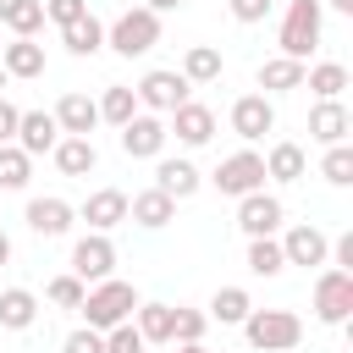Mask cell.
<instances>
[{"mask_svg":"<svg viewBox=\"0 0 353 353\" xmlns=\"http://www.w3.org/2000/svg\"><path fill=\"white\" fill-rule=\"evenodd\" d=\"M243 336H248L259 353H292V347L303 342V320H298L292 309H248Z\"/></svg>","mask_w":353,"mask_h":353,"instance_id":"cell-1","label":"cell"},{"mask_svg":"<svg viewBox=\"0 0 353 353\" xmlns=\"http://www.w3.org/2000/svg\"><path fill=\"white\" fill-rule=\"evenodd\" d=\"M132 309H138V292H132V281H99V287H88V298H83V320H88V331H110V325H121V320H132Z\"/></svg>","mask_w":353,"mask_h":353,"instance_id":"cell-2","label":"cell"},{"mask_svg":"<svg viewBox=\"0 0 353 353\" xmlns=\"http://www.w3.org/2000/svg\"><path fill=\"white\" fill-rule=\"evenodd\" d=\"M105 44L116 50V55H149L154 44H160V17L154 11H143V6H132V11H121L110 28H105Z\"/></svg>","mask_w":353,"mask_h":353,"instance_id":"cell-3","label":"cell"},{"mask_svg":"<svg viewBox=\"0 0 353 353\" xmlns=\"http://www.w3.org/2000/svg\"><path fill=\"white\" fill-rule=\"evenodd\" d=\"M320 0H292L287 6V17H281V33H276V44H281V55L287 61H303L314 44H320Z\"/></svg>","mask_w":353,"mask_h":353,"instance_id":"cell-4","label":"cell"},{"mask_svg":"<svg viewBox=\"0 0 353 353\" xmlns=\"http://www.w3.org/2000/svg\"><path fill=\"white\" fill-rule=\"evenodd\" d=\"M226 199H248V193H259L265 188V154H254V149H237V154H226L221 165H215V176H210Z\"/></svg>","mask_w":353,"mask_h":353,"instance_id":"cell-5","label":"cell"},{"mask_svg":"<svg viewBox=\"0 0 353 353\" xmlns=\"http://www.w3.org/2000/svg\"><path fill=\"white\" fill-rule=\"evenodd\" d=\"M110 270H116V243H110L105 232L77 237V248H72V276H77L83 287H99V281H110Z\"/></svg>","mask_w":353,"mask_h":353,"instance_id":"cell-6","label":"cell"},{"mask_svg":"<svg viewBox=\"0 0 353 353\" xmlns=\"http://www.w3.org/2000/svg\"><path fill=\"white\" fill-rule=\"evenodd\" d=\"M314 314L325 325H342L353 314V276L347 270H320V281H314Z\"/></svg>","mask_w":353,"mask_h":353,"instance_id":"cell-7","label":"cell"},{"mask_svg":"<svg viewBox=\"0 0 353 353\" xmlns=\"http://www.w3.org/2000/svg\"><path fill=\"white\" fill-rule=\"evenodd\" d=\"M188 77L182 72H165V66H154V72H143V83L132 88L138 94V105H149V110H176V105H188Z\"/></svg>","mask_w":353,"mask_h":353,"instance_id":"cell-8","label":"cell"},{"mask_svg":"<svg viewBox=\"0 0 353 353\" xmlns=\"http://www.w3.org/2000/svg\"><path fill=\"white\" fill-rule=\"evenodd\" d=\"M232 132H237L243 143H259L265 132H276V105H270L265 94H243V99L232 105Z\"/></svg>","mask_w":353,"mask_h":353,"instance_id":"cell-9","label":"cell"},{"mask_svg":"<svg viewBox=\"0 0 353 353\" xmlns=\"http://www.w3.org/2000/svg\"><path fill=\"white\" fill-rule=\"evenodd\" d=\"M287 221V210H281V199L276 193H248V199H237V226L248 232V237H270L276 226Z\"/></svg>","mask_w":353,"mask_h":353,"instance_id":"cell-10","label":"cell"},{"mask_svg":"<svg viewBox=\"0 0 353 353\" xmlns=\"http://www.w3.org/2000/svg\"><path fill=\"white\" fill-rule=\"evenodd\" d=\"M165 138H171V132H165L160 116H132V121L121 127V154H127V160H154V154L165 149Z\"/></svg>","mask_w":353,"mask_h":353,"instance_id":"cell-11","label":"cell"},{"mask_svg":"<svg viewBox=\"0 0 353 353\" xmlns=\"http://www.w3.org/2000/svg\"><path fill=\"white\" fill-rule=\"evenodd\" d=\"M61 143V127H55V116L50 110H22L17 116V149L33 160V154H50Z\"/></svg>","mask_w":353,"mask_h":353,"instance_id":"cell-12","label":"cell"},{"mask_svg":"<svg viewBox=\"0 0 353 353\" xmlns=\"http://www.w3.org/2000/svg\"><path fill=\"white\" fill-rule=\"evenodd\" d=\"M50 116H55L61 138H88V132L99 127V105H94L88 94H61V105H55Z\"/></svg>","mask_w":353,"mask_h":353,"instance_id":"cell-13","label":"cell"},{"mask_svg":"<svg viewBox=\"0 0 353 353\" xmlns=\"http://www.w3.org/2000/svg\"><path fill=\"white\" fill-rule=\"evenodd\" d=\"M347 127H353V116H347V105L342 99H320L314 110H309V138L314 143H347Z\"/></svg>","mask_w":353,"mask_h":353,"instance_id":"cell-14","label":"cell"},{"mask_svg":"<svg viewBox=\"0 0 353 353\" xmlns=\"http://www.w3.org/2000/svg\"><path fill=\"white\" fill-rule=\"evenodd\" d=\"M165 132H176L188 149H199V143H210V138H215V110L188 99V105H176V110H171V127H165Z\"/></svg>","mask_w":353,"mask_h":353,"instance_id":"cell-15","label":"cell"},{"mask_svg":"<svg viewBox=\"0 0 353 353\" xmlns=\"http://www.w3.org/2000/svg\"><path fill=\"white\" fill-rule=\"evenodd\" d=\"M325 254H331V243H325V232L320 226H292L287 237H281V259L287 265H325Z\"/></svg>","mask_w":353,"mask_h":353,"instance_id":"cell-16","label":"cell"},{"mask_svg":"<svg viewBox=\"0 0 353 353\" xmlns=\"http://www.w3.org/2000/svg\"><path fill=\"white\" fill-rule=\"evenodd\" d=\"M83 221H88V232H110V226H121V221H127V193H121V188H99V193H88Z\"/></svg>","mask_w":353,"mask_h":353,"instance_id":"cell-17","label":"cell"},{"mask_svg":"<svg viewBox=\"0 0 353 353\" xmlns=\"http://www.w3.org/2000/svg\"><path fill=\"white\" fill-rule=\"evenodd\" d=\"M199 182H204V176H199L193 160H160V165H154V188H160L165 199H193Z\"/></svg>","mask_w":353,"mask_h":353,"instance_id":"cell-18","label":"cell"},{"mask_svg":"<svg viewBox=\"0 0 353 353\" xmlns=\"http://www.w3.org/2000/svg\"><path fill=\"white\" fill-rule=\"evenodd\" d=\"M72 204L66 199H28V226L39 232V237H61V232H72Z\"/></svg>","mask_w":353,"mask_h":353,"instance_id":"cell-19","label":"cell"},{"mask_svg":"<svg viewBox=\"0 0 353 353\" xmlns=\"http://www.w3.org/2000/svg\"><path fill=\"white\" fill-rule=\"evenodd\" d=\"M50 154H55V171H61V176H88V171L99 165V149H94V138H61Z\"/></svg>","mask_w":353,"mask_h":353,"instance_id":"cell-20","label":"cell"},{"mask_svg":"<svg viewBox=\"0 0 353 353\" xmlns=\"http://www.w3.org/2000/svg\"><path fill=\"white\" fill-rule=\"evenodd\" d=\"M0 66H6V77H44V44L11 39V44L0 50Z\"/></svg>","mask_w":353,"mask_h":353,"instance_id":"cell-21","label":"cell"},{"mask_svg":"<svg viewBox=\"0 0 353 353\" xmlns=\"http://www.w3.org/2000/svg\"><path fill=\"white\" fill-rule=\"evenodd\" d=\"M127 215H132L138 226H149V232H154V226H165V221L176 215V199H165L160 188H143V193H132V199H127Z\"/></svg>","mask_w":353,"mask_h":353,"instance_id":"cell-22","label":"cell"},{"mask_svg":"<svg viewBox=\"0 0 353 353\" xmlns=\"http://www.w3.org/2000/svg\"><path fill=\"white\" fill-rule=\"evenodd\" d=\"M39 320V298L28 287H0V325L6 331H28Z\"/></svg>","mask_w":353,"mask_h":353,"instance_id":"cell-23","label":"cell"},{"mask_svg":"<svg viewBox=\"0 0 353 353\" xmlns=\"http://www.w3.org/2000/svg\"><path fill=\"white\" fill-rule=\"evenodd\" d=\"M0 28H11L17 39H33L44 28V0H0Z\"/></svg>","mask_w":353,"mask_h":353,"instance_id":"cell-24","label":"cell"},{"mask_svg":"<svg viewBox=\"0 0 353 353\" xmlns=\"http://www.w3.org/2000/svg\"><path fill=\"white\" fill-rule=\"evenodd\" d=\"M61 44L72 50V55H99L105 50V22L88 11V17H77L72 28H61Z\"/></svg>","mask_w":353,"mask_h":353,"instance_id":"cell-25","label":"cell"},{"mask_svg":"<svg viewBox=\"0 0 353 353\" xmlns=\"http://www.w3.org/2000/svg\"><path fill=\"white\" fill-rule=\"evenodd\" d=\"M303 61H287V55H270L265 66H259V88H270V94H287V88H303Z\"/></svg>","mask_w":353,"mask_h":353,"instance_id":"cell-26","label":"cell"},{"mask_svg":"<svg viewBox=\"0 0 353 353\" xmlns=\"http://www.w3.org/2000/svg\"><path fill=\"white\" fill-rule=\"evenodd\" d=\"M94 105H99V121H110V127H127V121L138 116V94H132L127 83H110Z\"/></svg>","mask_w":353,"mask_h":353,"instance_id":"cell-27","label":"cell"},{"mask_svg":"<svg viewBox=\"0 0 353 353\" xmlns=\"http://www.w3.org/2000/svg\"><path fill=\"white\" fill-rule=\"evenodd\" d=\"M132 314H138L132 325H138V336H143V342H171V320H176V309H171V303H138Z\"/></svg>","mask_w":353,"mask_h":353,"instance_id":"cell-28","label":"cell"},{"mask_svg":"<svg viewBox=\"0 0 353 353\" xmlns=\"http://www.w3.org/2000/svg\"><path fill=\"white\" fill-rule=\"evenodd\" d=\"M221 66H226V61H221L215 44H193V50L182 55V77H188V83H215Z\"/></svg>","mask_w":353,"mask_h":353,"instance_id":"cell-29","label":"cell"},{"mask_svg":"<svg viewBox=\"0 0 353 353\" xmlns=\"http://www.w3.org/2000/svg\"><path fill=\"white\" fill-rule=\"evenodd\" d=\"M303 149L298 143H270V154H265V176H276V182H298L303 176Z\"/></svg>","mask_w":353,"mask_h":353,"instance_id":"cell-30","label":"cell"},{"mask_svg":"<svg viewBox=\"0 0 353 353\" xmlns=\"http://www.w3.org/2000/svg\"><path fill=\"white\" fill-rule=\"evenodd\" d=\"M248 309H254V298H248L243 287H221V292L210 298V320H221V325H243Z\"/></svg>","mask_w":353,"mask_h":353,"instance_id":"cell-31","label":"cell"},{"mask_svg":"<svg viewBox=\"0 0 353 353\" xmlns=\"http://www.w3.org/2000/svg\"><path fill=\"white\" fill-rule=\"evenodd\" d=\"M248 270H254V276H265V281H270V276H281V270H287L281 243H276V237H248Z\"/></svg>","mask_w":353,"mask_h":353,"instance_id":"cell-32","label":"cell"},{"mask_svg":"<svg viewBox=\"0 0 353 353\" xmlns=\"http://www.w3.org/2000/svg\"><path fill=\"white\" fill-rule=\"evenodd\" d=\"M303 83H309L320 99H336V94L347 88V66H336V61H320V66H309V72H303Z\"/></svg>","mask_w":353,"mask_h":353,"instance_id":"cell-33","label":"cell"},{"mask_svg":"<svg viewBox=\"0 0 353 353\" xmlns=\"http://www.w3.org/2000/svg\"><path fill=\"white\" fill-rule=\"evenodd\" d=\"M28 176H33V160L17 149V143H0V188H28Z\"/></svg>","mask_w":353,"mask_h":353,"instance_id":"cell-34","label":"cell"},{"mask_svg":"<svg viewBox=\"0 0 353 353\" xmlns=\"http://www.w3.org/2000/svg\"><path fill=\"white\" fill-rule=\"evenodd\" d=\"M320 176L336 182V188H347V182H353V149H347V143H331L325 160H320Z\"/></svg>","mask_w":353,"mask_h":353,"instance_id":"cell-35","label":"cell"},{"mask_svg":"<svg viewBox=\"0 0 353 353\" xmlns=\"http://www.w3.org/2000/svg\"><path fill=\"white\" fill-rule=\"evenodd\" d=\"M44 298H50L55 309H83V298H88V287H83V281H77V276L66 270V276H55V281L44 287Z\"/></svg>","mask_w":353,"mask_h":353,"instance_id":"cell-36","label":"cell"},{"mask_svg":"<svg viewBox=\"0 0 353 353\" xmlns=\"http://www.w3.org/2000/svg\"><path fill=\"white\" fill-rule=\"evenodd\" d=\"M204 325H210L204 309H176V320H171V342H199Z\"/></svg>","mask_w":353,"mask_h":353,"instance_id":"cell-37","label":"cell"},{"mask_svg":"<svg viewBox=\"0 0 353 353\" xmlns=\"http://www.w3.org/2000/svg\"><path fill=\"white\" fill-rule=\"evenodd\" d=\"M143 347H149V342L138 336V325H132V320H121V325H110V331H105V353H143Z\"/></svg>","mask_w":353,"mask_h":353,"instance_id":"cell-38","label":"cell"},{"mask_svg":"<svg viewBox=\"0 0 353 353\" xmlns=\"http://www.w3.org/2000/svg\"><path fill=\"white\" fill-rule=\"evenodd\" d=\"M77 17H88V0H44V22H55V28H72Z\"/></svg>","mask_w":353,"mask_h":353,"instance_id":"cell-39","label":"cell"},{"mask_svg":"<svg viewBox=\"0 0 353 353\" xmlns=\"http://www.w3.org/2000/svg\"><path fill=\"white\" fill-rule=\"evenodd\" d=\"M61 353H105V331H72L66 342H61Z\"/></svg>","mask_w":353,"mask_h":353,"instance_id":"cell-40","label":"cell"},{"mask_svg":"<svg viewBox=\"0 0 353 353\" xmlns=\"http://www.w3.org/2000/svg\"><path fill=\"white\" fill-rule=\"evenodd\" d=\"M226 6H232V17H237V22H265L276 0H226Z\"/></svg>","mask_w":353,"mask_h":353,"instance_id":"cell-41","label":"cell"},{"mask_svg":"<svg viewBox=\"0 0 353 353\" xmlns=\"http://www.w3.org/2000/svg\"><path fill=\"white\" fill-rule=\"evenodd\" d=\"M17 116H22V110H17L11 99H0V143H17Z\"/></svg>","mask_w":353,"mask_h":353,"instance_id":"cell-42","label":"cell"},{"mask_svg":"<svg viewBox=\"0 0 353 353\" xmlns=\"http://www.w3.org/2000/svg\"><path fill=\"white\" fill-rule=\"evenodd\" d=\"M331 254H336V270H347V276H353V232H342V237L331 243Z\"/></svg>","mask_w":353,"mask_h":353,"instance_id":"cell-43","label":"cell"},{"mask_svg":"<svg viewBox=\"0 0 353 353\" xmlns=\"http://www.w3.org/2000/svg\"><path fill=\"white\" fill-rule=\"evenodd\" d=\"M176 6H182V0H143V11H154V17H160V11H176Z\"/></svg>","mask_w":353,"mask_h":353,"instance_id":"cell-44","label":"cell"},{"mask_svg":"<svg viewBox=\"0 0 353 353\" xmlns=\"http://www.w3.org/2000/svg\"><path fill=\"white\" fill-rule=\"evenodd\" d=\"M331 11H342V17H353V0H325Z\"/></svg>","mask_w":353,"mask_h":353,"instance_id":"cell-45","label":"cell"},{"mask_svg":"<svg viewBox=\"0 0 353 353\" xmlns=\"http://www.w3.org/2000/svg\"><path fill=\"white\" fill-rule=\"evenodd\" d=\"M176 353H210V347H204V342H182Z\"/></svg>","mask_w":353,"mask_h":353,"instance_id":"cell-46","label":"cell"},{"mask_svg":"<svg viewBox=\"0 0 353 353\" xmlns=\"http://www.w3.org/2000/svg\"><path fill=\"white\" fill-rule=\"evenodd\" d=\"M6 259H11V237L0 232V265H6Z\"/></svg>","mask_w":353,"mask_h":353,"instance_id":"cell-47","label":"cell"},{"mask_svg":"<svg viewBox=\"0 0 353 353\" xmlns=\"http://www.w3.org/2000/svg\"><path fill=\"white\" fill-rule=\"evenodd\" d=\"M6 83H11V77H6V66H0V88H6Z\"/></svg>","mask_w":353,"mask_h":353,"instance_id":"cell-48","label":"cell"}]
</instances>
